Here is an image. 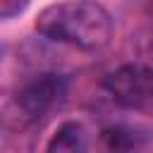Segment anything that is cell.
Masks as SVG:
<instances>
[{
    "label": "cell",
    "mask_w": 153,
    "mask_h": 153,
    "mask_svg": "<svg viewBox=\"0 0 153 153\" xmlns=\"http://www.w3.org/2000/svg\"><path fill=\"white\" fill-rule=\"evenodd\" d=\"M36 31L48 41L96 53L105 48L112 38V17L98 2L65 0L48 5L38 12Z\"/></svg>",
    "instance_id": "1"
},
{
    "label": "cell",
    "mask_w": 153,
    "mask_h": 153,
    "mask_svg": "<svg viewBox=\"0 0 153 153\" xmlns=\"http://www.w3.org/2000/svg\"><path fill=\"white\" fill-rule=\"evenodd\" d=\"M103 86L117 105L129 110L146 108L153 103V67L141 62L122 65L105 76Z\"/></svg>",
    "instance_id": "2"
},
{
    "label": "cell",
    "mask_w": 153,
    "mask_h": 153,
    "mask_svg": "<svg viewBox=\"0 0 153 153\" xmlns=\"http://www.w3.org/2000/svg\"><path fill=\"white\" fill-rule=\"evenodd\" d=\"M65 93V79L60 74H41L17 93V108L26 120L45 115Z\"/></svg>",
    "instance_id": "3"
},
{
    "label": "cell",
    "mask_w": 153,
    "mask_h": 153,
    "mask_svg": "<svg viewBox=\"0 0 153 153\" xmlns=\"http://www.w3.org/2000/svg\"><path fill=\"white\" fill-rule=\"evenodd\" d=\"M88 143H91V139H88L86 127L81 122L67 120L50 136V141L45 146V153H86Z\"/></svg>",
    "instance_id": "4"
},
{
    "label": "cell",
    "mask_w": 153,
    "mask_h": 153,
    "mask_svg": "<svg viewBox=\"0 0 153 153\" xmlns=\"http://www.w3.org/2000/svg\"><path fill=\"white\" fill-rule=\"evenodd\" d=\"M98 148H100V153H131L136 148V134L122 124L108 127L100 131Z\"/></svg>",
    "instance_id": "5"
},
{
    "label": "cell",
    "mask_w": 153,
    "mask_h": 153,
    "mask_svg": "<svg viewBox=\"0 0 153 153\" xmlns=\"http://www.w3.org/2000/svg\"><path fill=\"white\" fill-rule=\"evenodd\" d=\"M5 2H17V10H19V2H24V0H5Z\"/></svg>",
    "instance_id": "6"
}]
</instances>
